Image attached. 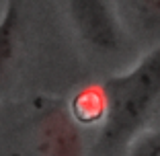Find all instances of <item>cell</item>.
<instances>
[{"instance_id": "obj_1", "label": "cell", "mask_w": 160, "mask_h": 156, "mask_svg": "<svg viewBox=\"0 0 160 156\" xmlns=\"http://www.w3.org/2000/svg\"><path fill=\"white\" fill-rule=\"evenodd\" d=\"M105 117L99 156L117 154L142 129L160 99V45L154 48L132 72L105 82Z\"/></svg>"}, {"instance_id": "obj_2", "label": "cell", "mask_w": 160, "mask_h": 156, "mask_svg": "<svg viewBox=\"0 0 160 156\" xmlns=\"http://www.w3.org/2000/svg\"><path fill=\"white\" fill-rule=\"evenodd\" d=\"M70 10L80 35L94 49L105 53L119 49L121 29L107 0H70Z\"/></svg>"}, {"instance_id": "obj_3", "label": "cell", "mask_w": 160, "mask_h": 156, "mask_svg": "<svg viewBox=\"0 0 160 156\" xmlns=\"http://www.w3.org/2000/svg\"><path fill=\"white\" fill-rule=\"evenodd\" d=\"M41 156H82V142L72 113L52 107L39 119L37 129Z\"/></svg>"}, {"instance_id": "obj_4", "label": "cell", "mask_w": 160, "mask_h": 156, "mask_svg": "<svg viewBox=\"0 0 160 156\" xmlns=\"http://www.w3.org/2000/svg\"><path fill=\"white\" fill-rule=\"evenodd\" d=\"M17 43H19V8L14 0H8L0 21V90L12 68Z\"/></svg>"}, {"instance_id": "obj_5", "label": "cell", "mask_w": 160, "mask_h": 156, "mask_svg": "<svg viewBox=\"0 0 160 156\" xmlns=\"http://www.w3.org/2000/svg\"><path fill=\"white\" fill-rule=\"evenodd\" d=\"M105 90L103 86H88L82 93L74 97L72 101V117L78 123H94V121H103L105 117Z\"/></svg>"}, {"instance_id": "obj_6", "label": "cell", "mask_w": 160, "mask_h": 156, "mask_svg": "<svg viewBox=\"0 0 160 156\" xmlns=\"http://www.w3.org/2000/svg\"><path fill=\"white\" fill-rule=\"evenodd\" d=\"M133 6L146 31L160 33V0H133Z\"/></svg>"}, {"instance_id": "obj_7", "label": "cell", "mask_w": 160, "mask_h": 156, "mask_svg": "<svg viewBox=\"0 0 160 156\" xmlns=\"http://www.w3.org/2000/svg\"><path fill=\"white\" fill-rule=\"evenodd\" d=\"M127 156H160V132H150L133 138Z\"/></svg>"}]
</instances>
